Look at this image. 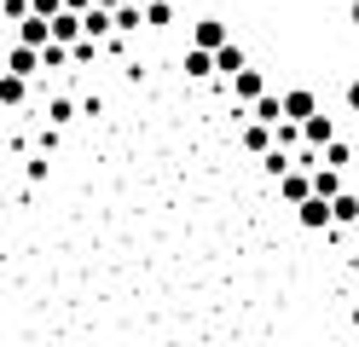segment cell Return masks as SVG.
Instances as JSON below:
<instances>
[{
	"instance_id": "cell-1",
	"label": "cell",
	"mask_w": 359,
	"mask_h": 347,
	"mask_svg": "<svg viewBox=\"0 0 359 347\" xmlns=\"http://www.w3.org/2000/svg\"><path fill=\"white\" fill-rule=\"evenodd\" d=\"M296 220H302L307 231H325V226H336V197H319V191H313L307 203H296Z\"/></svg>"
},
{
	"instance_id": "cell-16",
	"label": "cell",
	"mask_w": 359,
	"mask_h": 347,
	"mask_svg": "<svg viewBox=\"0 0 359 347\" xmlns=\"http://www.w3.org/2000/svg\"><path fill=\"white\" fill-rule=\"evenodd\" d=\"M41 116H47L53 128H64V122H76V104H70V99H53L47 110H41Z\"/></svg>"
},
{
	"instance_id": "cell-11",
	"label": "cell",
	"mask_w": 359,
	"mask_h": 347,
	"mask_svg": "<svg viewBox=\"0 0 359 347\" xmlns=\"http://www.w3.org/2000/svg\"><path fill=\"white\" fill-rule=\"evenodd\" d=\"M191 41H197V46H215V53H220V46L232 41V29H226V23H220V18H203V23H197V29H191Z\"/></svg>"
},
{
	"instance_id": "cell-13",
	"label": "cell",
	"mask_w": 359,
	"mask_h": 347,
	"mask_svg": "<svg viewBox=\"0 0 359 347\" xmlns=\"http://www.w3.org/2000/svg\"><path fill=\"white\" fill-rule=\"evenodd\" d=\"M215 64H220V76L232 81L238 69H243V46H238V41H226V46H220V53H215Z\"/></svg>"
},
{
	"instance_id": "cell-19",
	"label": "cell",
	"mask_w": 359,
	"mask_h": 347,
	"mask_svg": "<svg viewBox=\"0 0 359 347\" xmlns=\"http://www.w3.org/2000/svg\"><path fill=\"white\" fill-rule=\"evenodd\" d=\"M348 23H359V0H353V6H348Z\"/></svg>"
},
{
	"instance_id": "cell-10",
	"label": "cell",
	"mask_w": 359,
	"mask_h": 347,
	"mask_svg": "<svg viewBox=\"0 0 359 347\" xmlns=\"http://www.w3.org/2000/svg\"><path fill=\"white\" fill-rule=\"evenodd\" d=\"M313 191L319 197H342L348 185H342V168H336V162H319V168H313Z\"/></svg>"
},
{
	"instance_id": "cell-4",
	"label": "cell",
	"mask_w": 359,
	"mask_h": 347,
	"mask_svg": "<svg viewBox=\"0 0 359 347\" xmlns=\"http://www.w3.org/2000/svg\"><path fill=\"white\" fill-rule=\"evenodd\" d=\"M261 93H266V76H261V69H250V64H243L238 76H232V99H238V104H255Z\"/></svg>"
},
{
	"instance_id": "cell-12",
	"label": "cell",
	"mask_w": 359,
	"mask_h": 347,
	"mask_svg": "<svg viewBox=\"0 0 359 347\" xmlns=\"http://www.w3.org/2000/svg\"><path fill=\"white\" fill-rule=\"evenodd\" d=\"M250 116H255V122H273V128H278V122H284V93H261V99L250 104Z\"/></svg>"
},
{
	"instance_id": "cell-2",
	"label": "cell",
	"mask_w": 359,
	"mask_h": 347,
	"mask_svg": "<svg viewBox=\"0 0 359 347\" xmlns=\"http://www.w3.org/2000/svg\"><path fill=\"white\" fill-rule=\"evenodd\" d=\"M330 139H336V122H330V116H325V110H313V116H307V122H302V145L325 156V145H330Z\"/></svg>"
},
{
	"instance_id": "cell-9",
	"label": "cell",
	"mask_w": 359,
	"mask_h": 347,
	"mask_svg": "<svg viewBox=\"0 0 359 347\" xmlns=\"http://www.w3.org/2000/svg\"><path fill=\"white\" fill-rule=\"evenodd\" d=\"M18 41H29V46H47V41H53V18H47V12H29L24 23H18Z\"/></svg>"
},
{
	"instance_id": "cell-15",
	"label": "cell",
	"mask_w": 359,
	"mask_h": 347,
	"mask_svg": "<svg viewBox=\"0 0 359 347\" xmlns=\"http://www.w3.org/2000/svg\"><path fill=\"white\" fill-rule=\"evenodd\" d=\"M145 23H151V29H163V23H174V0H151V6H145Z\"/></svg>"
},
{
	"instance_id": "cell-7",
	"label": "cell",
	"mask_w": 359,
	"mask_h": 347,
	"mask_svg": "<svg viewBox=\"0 0 359 347\" xmlns=\"http://www.w3.org/2000/svg\"><path fill=\"white\" fill-rule=\"evenodd\" d=\"M186 76H191V81L220 76V64H215V46H197V41H191V53H186Z\"/></svg>"
},
{
	"instance_id": "cell-5",
	"label": "cell",
	"mask_w": 359,
	"mask_h": 347,
	"mask_svg": "<svg viewBox=\"0 0 359 347\" xmlns=\"http://www.w3.org/2000/svg\"><path fill=\"white\" fill-rule=\"evenodd\" d=\"M278 197L296 208V203H307L313 197V174H302V168H290V174H278Z\"/></svg>"
},
{
	"instance_id": "cell-6",
	"label": "cell",
	"mask_w": 359,
	"mask_h": 347,
	"mask_svg": "<svg viewBox=\"0 0 359 347\" xmlns=\"http://www.w3.org/2000/svg\"><path fill=\"white\" fill-rule=\"evenodd\" d=\"M24 99H29V76L6 69V76H0V104H6V110H24Z\"/></svg>"
},
{
	"instance_id": "cell-18",
	"label": "cell",
	"mask_w": 359,
	"mask_h": 347,
	"mask_svg": "<svg viewBox=\"0 0 359 347\" xmlns=\"http://www.w3.org/2000/svg\"><path fill=\"white\" fill-rule=\"evenodd\" d=\"M342 104H348V110H353V116H359V76H353V81H348V87H342Z\"/></svg>"
},
{
	"instance_id": "cell-14",
	"label": "cell",
	"mask_w": 359,
	"mask_h": 347,
	"mask_svg": "<svg viewBox=\"0 0 359 347\" xmlns=\"http://www.w3.org/2000/svg\"><path fill=\"white\" fill-rule=\"evenodd\" d=\"M353 156H359V145H348V139H330L325 145V162H336V168H348Z\"/></svg>"
},
{
	"instance_id": "cell-3",
	"label": "cell",
	"mask_w": 359,
	"mask_h": 347,
	"mask_svg": "<svg viewBox=\"0 0 359 347\" xmlns=\"http://www.w3.org/2000/svg\"><path fill=\"white\" fill-rule=\"evenodd\" d=\"M6 69H18V76H35V69H47V58H41V46H29V41H12Z\"/></svg>"
},
{
	"instance_id": "cell-8",
	"label": "cell",
	"mask_w": 359,
	"mask_h": 347,
	"mask_svg": "<svg viewBox=\"0 0 359 347\" xmlns=\"http://www.w3.org/2000/svg\"><path fill=\"white\" fill-rule=\"evenodd\" d=\"M313 110H319V99H313V87H290V93H284V116H290V122H307Z\"/></svg>"
},
{
	"instance_id": "cell-17",
	"label": "cell",
	"mask_w": 359,
	"mask_h": 347,
	"mask_svg": "<svg viewBox=\"0 0 359 347\" xmlns=\"http://www.w3.org/2000/svg\"><path fill=\"white\" fill-rule=\"evenodd\" d=\"M353 220H359V197L342 191V197H336V226H353Z\"/></svg>"
}]
</instances>
